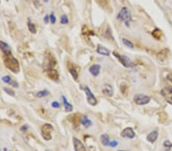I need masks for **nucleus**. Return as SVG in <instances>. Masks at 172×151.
<instances>
[{
  "label": "nucleus",
  "instance_id": "3",
  "mask_svg": "<svg viewBox=\"0 0 172 151\" xmlns=\"http://www.w3.org/2000/svg\"><path fill=\"white\" fill-rule=\"evenodd\" d=\"M117 18L124 21V23L127 27H129V24L132 21V15L131 12L127 7H123L119 11V14L117 15Z\"/></svg>",
  "mask_w": 172,
  "mask_h": 151
},
{
  "label": "nucleus",
  "instance_id": "5",
  "mask_svg": "<svg viewBox=\"0 0 172 151\" xmlns=\"http://www.w3.org/2000/svg\"><path fill=\"white\" fill-rule=\"evenodd\" d=\"M53 131V126L51 124H45L41 127V134L43 138L46 141L51 140V131Z\"/></svg>",
  "mask_w": 172,
  "mask_h": 151
},
{
  "label": "nucleus",
  "instance_id": "23",
  "mask_svg": "<svg viewBox=\"0 0 172 151\" xmlns=\"http://www.w3.org/2000/svg\"><path fill=\"white\" fill-rule=\"evenodd\" d=\"M96 2L103 9H107L109 7V0H96Z\"/></svg>",
  "mask_w": 172,
  "mask_h": 151
},
{
  "label": "nucleus",
  "instance_id": "12",
  "mask_svg": "<svg viewBox=\"0 0 172 151\" xmlns=\"http://www.w3.org/2000/svg\"><path fill=\"white\" fill-rule=\"evenodd\" d=\"M67 69L73 78L74 79V80H77V79H78V72H77V70H76L74 64L71 62H68Z\"/></svg>",
  "mask_w": 172,
  "mask_h": 151
},
{
  "label": "nucleus",
  "instance_id": "31",
  "mask_svg": "<svg viewBox=\"0 0 172 151\" xmlns=\"http://www.w3.org/2000/svg\"><path fill=\"white\" fill-rule=\"evenodd\" d=\"M3 90H4V91L6 92L8 95H9V96H15V92L13 91L12 90H11L9 88H4Z\"/></svg>",
  "mask_w": 172,
  "mask_h": 151
},
{
  "label": "nucleus",
  "instance_id": "29",
  "mask_svg": "<svg viewBox=\"0 0 172 151\" xmlns=\"http://www.w3.org/2000/svg\"><path fill=\"white\" fill-rule=\"evenodd\" d=\"M103 37H105V38H106L108 39H113V36H112V31H111V29L109 28V27H107L106 30L105 31V34H103Z\"/></svg>",
  "mask_w": 172,
  "mask_h": 151
},
{
  "label": "nucleus",
  "instance_id": "15",
  "mask_svg": "<svg viewBox=\"0 0 172 151\" xmlns=\"http://www.w3.org/2000/svg\"><path fill=\"white\" fill-rule=\"evenodd\" d=\"M2 79L5 83L9 84V85H11L14 88L19 87V84H18L17 82H15V80H12V78H11L9 76H8V75H7V76H4V77L2 78Z\"/></svg>",
  "mask_w": 172,
  "mask_h": 151
},
{
  "label": "nucleus",
  "instance_id": "37",
  "mask_svg": "<svg viewBox=\"0 0 172 151\" xmlns=\"http://www.w3.org/2000/svg\"><path fill=\"white\" fill-rule=\"evenodd\" d=\"M27 128H28V127H27V126H23V127H22V128H21V131H24V130H25V129H27Z\"/></svg>",
  "mask_w": 172,
  "mask_h": 151
},
{
  "label": "nucleus",
  "instance_id": "25",
  "mask_svg": "<svg viewBox=\"0 0 172 151\" xmlns=\"http://www.w3.org/2000/svg\"><path fill=\"white\" fill-rule=\"evenodd\" d=\"M101 142H102L103 146H106V147L109 146V143H110L109 137L107 134H103L102 136H101Z\"/></svg>",
  "mask_w": 172,
  "mask_h": 151
},
{
  "label": "nucleus",
  "instance_id": "1",
  "mask_svg": "<svg viewBox=\"0 0 172 151\" xmlns=\"http://www.w3.org/2000/svg\"><path fill=\"white\" fill-rule=\"evenodd\" d=\"M3 61L6 67L9 69L11 72L14 73H18L20 70V66L18 60L13 57L12 54L9 55H3Z\"/></svg>",
  "mask_w": 172,
  "mask_h": 151
},
{
  "label": "nucleus",
  "instance_id": "21",
  "mask_svg": "<svg viewBox=\"0 0 172 151\" xmlns=\"http://www.w3.org/2000/svg\"><path fill=\"white\" fill-rule=\"evenodd\" d=\"M67 118L75 125H78V124L80 123V117H79L78 115H76V114L70 115Z\"/></svg>",
  "mask_w": 172,
  "mask_h": 151
},
{
  "label": "nucleus",
  "instance_id": "35",
  "mask_svg": "<svg viewBox=\"0 0 172 151\" xmlns=\"http://www.w3.org/2000/svg\"><path fill=\"white\" fill-rule=\"evenodd\" d=\"M117 145H118V142L116 141H111L110 142V143H109V147H116Z\"/></svg>",
  "mask_w": 172,
  "mask_h": 151
},
{
  "label": "nucleus",
  "instance_id": "16",
  "mask_svg": "<svg viewBox=\"0 0 172 151\" xmlns=\"http://www.w3.org/2000/svg\"><path fill=\"white\" fill-rule=\"evenodd\" d=\"M103 93L108 97H112L113 95V89L110 85L106 84L103 88Z\"/></svg>",
  "mask_w": 172,
  "mask_h": 151
},
{
  "label": "nucleus",
  "instance_id": "26",
  "mask_svg": "<svg viewBox=\"0 0 172 151\" xmlns=\"http://www.w3.org/2000/svg\"><path fill=\"white\" fill-rule=\"evenodd\" d=\"M28 30H29V31L31 32V33H32V34H36L37 29L36 28H35V25H34V24L32 23L30 20L28 21Z\"/></svg>",
  "mask_w": 172,
  "mask_h": 151
},
{
  "label": "nucleus",
  "instance_id": "28",
  "mask_svg": "<svg viewBox=\"0 0 172 151\" xmlns=\"http://www.w3.org/2000/svg\"><path fill=\"white\" fill-rule=\"evenodd\" d=\"M122 41L123 43V44L127 47H129V48H134L133 43L132 41H130L129 40H128L126 38H122Z\"/></svg>",
  "mask_w": 172,
  "mask_h": 151
},
{
  "label": "nucleus",
  "instance_id": "30",
  "mask_svg": "<svg viewBox=\"0 0 172 151\" xmlns=\"http://www.w3.org/2000/svg\"><path fill=\"white\" fill-rule=\"evenodd\" d=\"M68 18L67 17L66 15H63L61 18V23L62 25H67L68 23Z\"/></svg>",
  "mask_w": 172,
  "mask_h": 151
},
{
  "label": "nucleus",
  "instance_id": "11",
  "mask_svg": "<svg viewBox=\"0 0 172 151\" xmlns=\"http://www.w3.org/2000/svg\"><path fill=\"white\" fill-rule=\"evenodd\" d=\"M121 137H125V138L132 139L136 137V133L132 128H125L121 132Z\"/></svg>",
  "mask_w": 172,
  "mask_h": 151
},
{
  "label": "nucleus",
  "instance_id": "10",
  "mask_svg": "<svg viewBox=\"0 0 172 151\" xmlns=\"http://www.w3.org/2000/svg\"><path fill=\"white\" fill-rule=\"evenodd\" d=\"M162 95L167 100V102L172 105V87L163 89L162 90Z\"/></svg>",
  "mask_w": 172,
  "mask_h": 151
},
{
  "label": "nucleus",
  "instance_id": "20",
  "mask_svg": "<svg viewBox=\"0 0 172 151\" xmlns=\"http://www.w3.org/2000/svg\"><path fill=\"white\" fill-rule=\"evenodd\" d=\"M62 99H63V102H64V109H65V111H66V112H70V111H73L72 105L67 102L66 97H65L64 96H62Z\"/></svg>",
  "mask_w": 172,
  "mask_h": 151
},
{
  "label": "nucleus",
  "instance_id": "2",
  "mask_svg": "<svg viewBox=\"0 0 172 151\" xmlns=\"http://www.w3.org/2000/svg\"><path fill=\"white\" fill-rule=\"evenodd\" d=\"M56 64H57V60L54 57V55L50 52L47 51L45 54V59L43 62V66L45 70H47L49 69H53L55 67Z\"/></svg>",
  "mask_w": 172,
  "mask_h": 151
},
{
  "label": "nucleus",
  "instance_id": "38",
  "mask_svg": "<svg viewBox=\"0 0 172 151\" xmlns=\"http://www.w3.org/2000/svg\"><path fill=\"white\" fill-rule=\"evenodd\" d=\"M48 1H49V0H44V2H47Z\"/></svg>",
  "mask_w": 172,
  "mask_h": 151
},
{
  "label": "nucleus",
  "instance_id": "6",
  "mask_svg": "<svg viewBox=\"0 0 172 151\" xmlns=\"http://www.w3.org/2000/svg\"><path fill=\"white\" fill-rule=\"evenodd\" d=\"M151 100L150 97L144 94H137L134 96V102L138 105H144L149 103Z\"/></svg>",
  "mask_w": 172,
  "mask_h": 151
},
{
  "label": "nucleus",
  "instance_id": "8",
  "mask_svg": "<svg viewBox=\"0 0 172 151\" xmlns=\"http://www.w3.org/2000/svg\"><path fill=\"white\" fill-rule=\"evenodd\" d=\"M168 55H169V51L166 48H164L158 52L156 57H157V60L158 61L164 64L168 59Z\"/></svg>",
  "mask_w": 172,
  "mask_h": 151
},
{
  "label": "nucleus",
  "instance_id": "27",
  "mask_svg": "<svg viewBox=\"0 0 172 151\" xmlns=\"http://www.w3.org/2000/svg\"><path fill=\"white\" fill-rule=\"evenodd\" d=\"M50 92H49L47 90H41V91H39L38 92H37L36 96L38 98H43V97H45V96H48Z\"/></svg>",
  "mask_w": 172,
  "mask_h": 151
},
{
  "label": "nucleus",
  "instance_id": "22",
  "mask_svg": "<svg viewBox=\"0 0 172 151\" xmlns=\"http://www.w3.org/2000/svg\"><path fill=\"white\" fill-rule=\"evenodd\" d=\"M80 123L83 126V127H85V128H88L89 127H91L92 126V121L88 118L86 116H83V118H80Z\"/></svg>",
  "mask_w": 172,
  "mask_h": 151
},
{
  "label": "nucleus",
  "instance_id": "13",
  "mask_svg": "<svg viewBox=\"0 0 172 151\" xmlns=\"http://www.w3.org/2000/svg\"><path fill=\"white\" fill-rule=\"evenodd\" d=\"M0 50L2 51L3 55L12 54V50L9 44H7L6 43H5L4 41H1V40H0Z\"/></svg>",
  "mask_w": 172,
  "mask_h": 151
},
{
  "label": "nucleus",
  "instance_id": "9",
  "mask_svg": "<svg viewBox=\"0 0 172 151\" xmlns=\"http://www.w3.org/2000/svg\"><path fill=\"white\" fill-rule=\"evenodd\" d=\"M45 73L47 75V77H48L49 79H51V80L53 81H57L59 79V73L57 71V70H55L54 68L53 69H49L47 70H45Z\"/></svg>",
  "mask_w": 172,
  "mask_h": 151
},
{
  "label": "nucleus",
  "instance_id": "19",
  "mask_svg": "<svg viewBox=\"0 0 172 151\" xmlns=\"http://www.w3.org/2000/svg\"><path fill=\"white\" fill-rule=\"evenodd\" d=\"M98 53H100L101 55L103 56H106V57H108V56L110 55V51H109L107 48L104 47L102 45L99 44L97 46V50H96Z\"/></svg>",
  "mask_w": 172,
  "mask_h": 151
},
{
  "label": "nucleus",
  "instance_id": "33",
  "mask_svg": "<svg viewBox=\"0 0 172 151\" xmlns=\"http://www.w3.org/2000/svg\"><path fill=\"white\" fill-rule=\"evenodd\" d=\"M50 21H51V24H54L56 22V17L54 16L53 12L50 15Z\"/></svg>",
  "mask_w": 172,
  "mask_h": 151
},
{
  "label": "nucleus",
  "instance_id": "32",
  "mask_svg": "<svg viewBox=\"0 0 172 151\" xmlns=\"http://www.w3.org/2000/svg\"><path fill=\"white\" fill-rule=\"evenodd\" d=\"M164 146L167 149V150H170L172 147V143H171L169 141H166L164 143Z\"/></svg>",
  "mask_w": 172,
  "mask_h": 151
},
{
  "label": "nucleus",
  "instance_id": "24",
  "mask_svg": "<svg viewBox=\"0 0 172 151\" xmlns=\"http://www.w3.org/2000/svg\"><path fill=\"white\" fill-rule=\"evenodd\" d=\"M151 34L156 40H161L162 38V31L158 28H155L152 31Z\"/></svg>",
  "mask_w": 172,
  "mask_h": 151
},
{
  "label": "nucleus",
  "instance_id": "4",
  "mask_svg": "<svg viewBox=\"0 0 172 151\" xmlns=\"http://www.w3.org/2000/svg\"><path fill=\"white\" fill-rule=\"evenodd\" d=\"M113 54L119 60V61L125 67H128V68H129V67H133V66H135L133 63L131 61V60H130L128 57H126V56H121L119 53H116V52H115V51L113 53Z\"/></svg>",
  "mask_w": 172,
  "mask_h": 151
},
{
  "label": "nucleus",
  "instance_id": "39",
  "mask_svg": "<svg viewBox=\"0 0 172 151\" xmlns=\"http://www.w3.org/2000/svg\"><path fill=\"white\" fill-rule=\"evenodd\" d=\"M118 151H126V150H118Z\"/></svg>",
  "mask_w": 172,
  "mask_h": 151
},
{
  "label": "nucleus",
  "instance_id": "17",
  "mask_svg": "<svg viewBox=\"0 0 172 151\" xmlns=\"http://www.w3.org/2000/svg\"><path fill=\"white\" fill-rule=\"evenodd\" d=\"M158 137V132L157 131H153L151 133H149L147 136V141L150 143H155Z\"/></svg>",
  "mask_w": 172,
  "mask_h": 151
},
{
  "label": "nucleus",
  "instance_id": "7",
  "mask_svg": "<svg viewBox=\"0 0 172 151\" xmlns=\"http://www.w3.org/2000/svg\"><path fill=\"white\" fill-rule=\"evenodd\" d=\"M83 90L85 91L86 96H87V102L90 105L92 106H95L97 105V99L96 98L95 96L92 93V92L90 91L89 88L88 86H86L85 88H83Z\"/></svg>",
  "mask_w": 172,
  "mask_h": 151
},
{
  "label": "nucleus",
  "instance_id": "14",
  "mask_svg": "<svg viewBox=\"0 0 172 151\" xmlns=\"http://www.w3.org/2000/svg\"><path fill=\"white\" fill-rule=\"evenodd\" d=\"M73 141H74V146L75 151H87L83 143L80 140L74 137L73 139Z\"/></svg>",
  "mask_w": 172,
  "mask_h": 151
},
{
  "label": "nucleus",
  "instance_id": "34",
  "mask_svg": "<svg viewBox=\"0 0 172 151\" xmlns=\"http://www.w3.org/2000/svg\"><path fill=\"white\" fill-rule=\"evenodd\" d=\"M51 106L53 107L54 109H59L60 107H61V105L59 104L58 102H53L52 104H51Z\"/></svg>",
  "mask_w": 172,
  "mask_h": 151
},
{
  "label": "nucleus",
  "instance_id": "36",
  "mask_svg": "<svg viewBox=\"0 0 172 151\" xmlns=\"http://www.w3.org/2000/svg\"><path fill=\"white\" fill-rule=\"evenodd\" d=\"M44 21H45V23H47L49 21H50V15H47L45 17V18H44Z\"/></svg>",
  "mask_w": 172,
  "mask_h": 151
},
{
  "label": "nucleus",
  "instance_id": "18",
  "mask_svg": "<svg viewBox=\"0 0 172 151\" xmlns=\"http://www.w3.org/2000/svg\"><path fill=\"white\" fill-rule=\"evenodd\" d=\"M89 72L94 77H97L100 74V66L98 64H94L89 67Z\"/></svg>",
  "mask_w": 172,
  "mask_h": 151
}]
</instances>
